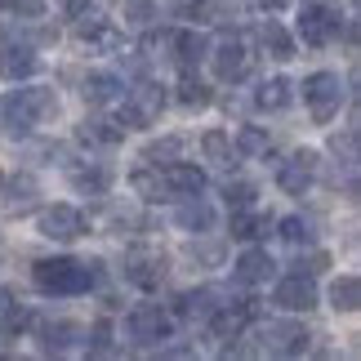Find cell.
I'll list each match as a JSON object with an SVG mask.
<instances>
[{"label": "cell", "mask_w": 361, "mask_h": 361, "mask_svg": "<svg viewBox=\"0 0 361 361\" xmlns=\"http://www.w3.org/2000/svg\"><path fill=\"white\" fill-rule=\"evenodd\" d=\"M272 268H276V263L263 255V250H245V255L237 259V281L241 286H259V281L272 276Z\"/></svg>", "instance_id": "obj_14"}, {"label": "cell", "mask_w": 361, "mask_h": 361, "mask_svg": "<svg viewBox=\"0 0 361 361\" xmlns=\"http://www.w3.org/2000/svg\"><path fill=\"white\" fill-rule=\"evenodd\" d=\"M76 32H80V40H85L90 49H103V54L121 49V32H116L112 23H80Z\"/></svg>", "instance_id": "obj_16"}, {"label": "cell", "mask_w": 361, "mask_h": 361, "mask_svg": "<svg viewBox=\"0 0 361 361\" xmlns=\"http://www.w3.org/2000/svg\"><path fill=\"white\" fill-rule=\"evenodd\" d=\"M18 326H23V308H18V299L0 286V335H13Z\"/></svg>", "instance_id": "obj_24"}, {"label": "cell", "mask_w": 361, "mask_h": 361, "mask_svg": "<svg viewBox=\"0 0 361 361\" xmlns=\"http://www.w3.org/2000/svg\"><path fill=\"white\" fill-rule=\"evenodd\" d=\"M281 237L290 245H312V224H303V219H286V224H281Z\"/></svg>", "instance_id": "obj_31"}, {"label": "cell", "mask_w": 361, "mask_h": 361, "mask_svg": "<svg viewBox=\"0 0 361 361\" xmlns=\"http://www.w3.org/2000/svg\"><path fill=\"white\" fill-rule=\"evenodd\" d=\"M178 152H183V138H165V143H157V147H147V152H143V157H147L152 165H161V161H165V165H170V161L178 157Z\"/></svg>", "instance_id": "obj_32"}, {"label": "cell", "mask_w": 361, "mask_h": 361, "mask_svg": "<svg viewBox=\"0 0 361 361\" xmlns=\"http://www.w3.org/2000/svg\"><path fill=\"white\" fill-rule=\"evenodd\" d=\"M36 228H40V237H49V241H76L80 232H85V214H80L76 205H54V210H45L36 219Z\"/></svg>", "instance_id": "obj_6"}, {"label": "cell", "mask_w": 361, "mask_h": 361, "mask_svg": "<svg viewBox=\"0 0 361 361\" xmlns=\"http://www.w3.org/2000/svg\"><path fill=\"white\" fill-rule=\"evenodd\" d=\"M36 286L45 295H80L94 286V263H76V259H45L36 263Z\"/></svg>", "instance_id": "obj_1"}, {"label": "cell", "mask_w": 361, "mask_h": 361, "mask_svg": "<svg viewBox=\"0 0 361 361\" xmlns=\"http://www.w3.org/2000/svg\"><path fill=\"white\" fill-rule=\"evenodd\" d=\"M85 343H90V353H107V348H112V322H99L85 335Z\"/></svg>", "instance_id": "obj_34"}, {"label": "cell", "mask_w": 361, "mask_h": 361, "mask_svg": "<svg viewBox=\"0 0 361 361\" xmlns=\"http://www.w3.org/2000/svg\"><path fill=\"white\" fill-rule=\"evenodd\" d=\"M178 99H183V103H205V99H210V94H205V85H201V80L197 76H183V80H178Z\"/></svg>", "instance_id": "obj_33"}, {"label": "cell", "mask_w": 361, "mask_h": 361, "mask_svg": "<svg viewBox=\"0 0 361 361\" xmlns=\"http://www.w3.org/2000/svg\"><path fill=\"white\" fill-rule=\"evenodd\" d=\"M317 178V152H295L290 161H281V170H276V183H281V192H290V197H303V192L312 188Z\"/></svg>", "instance_id": "obj_7"}, {"label": "cell", "mask_w": 361, "mask_h": 361, "mask_svg": "<svg viewBox=\"0 0 361 361\" xmlns=\"http://www.w3.org/2000/svg\"><path fill=\"white\" fill-rule=\"evenodd\" d=\"M161 178H165V188H170V197H201L205 192V174L197 170V165H174L170 161V170H165Z\"/></svg>", "instance_id": "obj_13"}, {"label": "cell", "mask_w": 361, "mask_h": 361, "mask_svg": "<svg viewBox=\"0 0 361 361\" xmlns=\"http://www.w3.org/2000/svg\"><path fill=\"white\" fill-rule=\"evenodd\" d=\"M237 143H241V152H250V157H263V152H268V134L255 130V125H245L237 134Z\"/></svg>", "instance_id": "obj_30"}, {"label": "cell", "mask_w": 361, "mask_h": 361, "mask_svg": "<svg viewBox=\"0 0 361 361\" xmlns=\"http://www.w3.org/2000/svg\"><path fill=\"white\" fill-rule=\"evenodd\" d=\"M250 72V54H245V45L237 36H228L224 45L214 49V76L219 80H241Z\"/></svg>", "instance_id": "obj_11"}, {"label": "cell", "mask_w": 361, "mask_h": 361, "mask_svg": "<svg viewBox=\"0 0 361 361\" xmlns=\"http://www.w3.org/2000/svg\"><path fill=\"white\" fill-rule=\"evenodd\" d=\"M125 13H130V23H152L157 18V9H152L147 0H125Z\"/></svg>", "instance_id": "obj_36"}, {"label": "cell", "mask_w": 361, "mask_h": 361, "mask_svg": "<svg viewBox=\"0 0 361 361\" xmlns=\"http://www.w3.org/2000/svg\"><path fill=\"white\" fill-rule=\"evenodd\" d=\"M80 138H94V143H121L125 130H121V125H112V121H85Z\"/></svg>", "instance_id": "obj_26"}, {"label": "cell", "mask_w": 361, "mask_h": 361, "mask_svg": "<svg viewBox=\"0 0 361 361\" xmlns=\"http://www.w3.org/2000/svg\"><path fill=\"white\" fill-rule=\"evenodd\" d=\"M103 183H107L103 174H76V188H94V192H103Z\"/></svg>", "instance_id": "obj_37"}, {"label": "cell", "mask_w": 361, "mask_h": 361, "mask_svg": "<svg viewBox=\"0 0 361 361\" xmlns=\"http://www.w3.org/2000/svg\"><path fill=\"white\" fill-rule=\"evenodd\" d=\"M130 339H138V343H157V339H165L170 335V312L161 308V303H143V308H134L130 312Z\"/></svg>", "instance_id": "obj_8"}, {"label": "cell", "mask_w": 361, "mask_h": 361, "mask_svg": "<svg viewBox=\"0 0 361 361\" xmlns=\"http://www.w3.org/2000/svg\"><path fill=\"white\" fill-rule=\"evenodd\" d=\"M121 94H125V85H121V76H112V72H94V76L85 80V99H90L94 107L112 103V99H121Z\"/></svg>", "instance_id": "obj_15"}, {"label": "cell", "mask_w": 361, "mask_h": 361, "mask_svg": "<svg viewBox=\"0 0 361 361\" xmlns=\"http://www.w3.org/2000/svg\"><path fill=\"white\" fill-rule=\"evenodd\" d=\"M272 303H276V308H286V312H308L312 303H317V286H312V276H308V272L286 276V281L276 286Z\"/></svg>", "instance_id": "obj_10"}, {"label": "cell", "mask_w": 361, "mask_h": 361, "mask_svg": "<svg viewBox=\"0 0 361 361\" xmlns=\"http://www.w3.org/2000/svg\"><path fill=\"white\" fill-rule=\"evenodd\" d=\"M201 147H205V157H210V161H232V143H228V134H219V130L205 134Z\"/></svg>", "instance_id": "obj_29"}, {"label": "cell", "mask_w": 361, "mask_h": 361, "mask_svg": "<svg viewBox=\"0 0 361 361\" xmlns=\"http://www.w3.org/2000/svg\"><path fill=\"white\" fill-rule=\"evenodd\" d=\"M174 49H178V63H183V67H192L197 59H205L210 40H205L201 32H178V36H174Z\"/></svg>", "instance_id": "obj_20"}, {"label": "cell", "mask_w": 361, "mask_h": 361, "mask_svg": "<svg viewBox=\"0 0 361 361\" xmlns=\"http://www.w3.org/2000/svg\"><path fill=\"white\" fill-rule=\"evenodd\" d=\"M161 107H165V94H161V85H138V90H130V94H125L121 125H125V130H147V125H157Z\"/></svg>", "instance_id": "obj_4"}, {"label": "cell", "mask_w": 361, "mask_h": 361, "mask_svg": "<svg viewBox=\"0 0 361 361\" xmlns=\"http://www.w3.org/2000/svg\"><path fill=\"white\" fill-rule=\"evenodd\" d=\"M263 348L276 353V357L308 353V330L295 326V322H272V326H263Z\"/></svg>", "instance_id": "obj_9"}, {"label": "cell", "mask_w": 361, "mask_h": 361, "mask_svg": "<svg viewBox=\"0 0 361 361\" xmlns=\"http://www.w3.org/2000/svg\"><path fill=\"white\" fill-rule=\"evenodd\" d=\"M54 107H59V103H54V90L32 85V90H13L0 112H5V125H9L13 134H27V130H36V125L54 112Z\"/></svg>", "instance_id": "obj_2"}, {"label": "cell", "mask_w": 361, "mask_h": 361, "mask_svg": "<svg viewBox=\"0 0 361 361\" xmlns=\"http://www.w3.org/2000/svg\"><path fill=\"white\" fill-rule=\"evenodd\" d=\"M268 232V219H259V214H237L232 219V237H241V241H255Z\"/></svg>", "instance_id": "obj_27"}, {"label": "cell", "mask_w": 361, "mask_h": 361, "mask_svg": "<svg viewBox=\"0 0 361 361\" xmlns=\"http://www.w3.org/2000/svg\"><path fill=\"white\" fill-rule=\"evenodd\" d=\"M259 36H263V45H268L276 59H290V54H295V45H290V36L281 32V23H263L259 27Z\"/></svg>", "instance_id": "obj_25"}, {"label": "cell", "mask_w": 361, "mask_h": 361, "mask_svg": "<svg viewBox=\"0 0 361 361\" xmlns=\"http://www.w3.org/2000/svg\"><path fill=\"white\" fill-rule=\"evenodd\" d=\"M250 197H255V192H250L245 183H237V188H232V183H228V201H237V205H245Z\"/></svg>", "instance_id": "obj_38"}, {"label": "cell", "mask_w": 361, "mask_h": 361, "mask_svg": "<svg viewBox=\"0 0 361 361\" xmlns=\"http://www.w3.org/2000/svg\"><path fill=\"white\" fill-rule=\"evenodd\" d=\"M330 299H335L339 312H357L361 308V281H357V276H339L335 290H330Z\"/></svg>", "instance_id": "obj_23"}, {"label": "cell", "mask_w": 361, "mask_h": 361, "mask_svg": "<svg viewBox=\"0 0 361 361\" xmlns=\"http://www.w3.org/2000/svg\"><path fill=\"white\" fill-rule=\"evenodd\" d=\"M255 103L263 107V112H281V107H290V80H286V76L263 80L259 94H255Z\"/></svg>", "instance_id": "obj_18"}, {"label": "cell", "mask_w": 361, "mask_h": 361, "mask_svg": "<svg viewBox=\"0 0 361 361\" xmlns=\"http://www.w3.org/2000/svg\"><path fill=\"white\" fill-rule=\"evenodd\" d=\"M161 272H165V259L157 250H130V255H125V276L138 281V286H157Z\"/></svg>", "instance_id": "obj_12"}, {"label": "cell", "mask_w": 361, "mask_h": 361, "mask_svg": "<svg viewBox=\"0 0 361 361\" xmlns=\"http://www.w3.org/2000/svg\"><path fill=\"white\" fill-rule=\"evenodd\" d=\"M90 330L85 326H76V322H59V326H45V348L49 353H67V348H76L80 339H85Z\"/></svg>", "instance_id": "obj_17"}, {"label": "cell", "mask_w": 361, "mask_h": 361, "mask_svg": "<svg viewBox=\"0 0 361 361\" xmlns=\"http://www.w3.org/2000/svg\"><path fill=\"white\" fill-rule=\"evenodd\" d=\"M134 188L143 192L147 201H170V188H165V178H161V174H147V170H143V174H134Z\"/></svg>", "instance_id": "obj_28"}, {"label": "cell", "mask_w": 361, "mask_h": 361, "mask_svg": "<svg viewBox=\"0 0 361 361\" xmlns=\"http://www.w3.org/2000/svg\"><path fill=\"white\" fill-rule=\"evenodd\" d=\"M36 72V54L32 49H5L0 54V76L5 80H23Z\"/></svg>", "instance_id": "obj_19"}, {"label": "cell", "mask_w": 361, "mask_h": 361, "mask_svg": "<svg viewBox=\"0 0 361 361\" xmlns=\"http://www.w3.org/2000/svg\"><path fill=\"white\" fill-rule=\"evenodd\" d=\"M63 5H67L72 18H85V13H90V0H63Z\"/></svg>", "instance_id": "obj_39"}, {"label": "cell", "mask_w": 361, "mask_h": 361, "mask_svg": "<svg viewBox=\"0 0 361 361\" xmlns=\"http://www.w3.org/2000/svg\"><path fill=\"white\" fill-rule=\"evenodd\" d=\"M178 224H183V228H201V232H210V228H214V210H210V205H205L201 197H188V205L178 210Z\"/></svg>", "instance_id": "obj_21"}, {"label": "cell", "mask_w": 361, "mask_h": 361, "mask_svg": "<svg viewBox=\"0 0 361 361\" xmlns=\"http://www.w3.org/2000/svg\"><path fill=\"white\" fill-rule=\"evenodd\" d=\"M303 99L312 107V121L326 125V121H335V112L343 107V80L335 72H317V76L303 80Z\"/></svg>", "instance_id": "obj_3"}, {"label": "cell", "mask_w": 361, "mask_h": 361, "mask_svg": "<svg viewBox=\"0 0 361 361\" xmlns=\"http://www.w3.org/2000/svg\"><path fill=\"white\" fill-rule=\"evenodd\" d=\"M0 9H9V13H23V18H40L45 0H0Z\"/></svg>", "instance_id": "obj_35"}, {"label": "cell", "mask_w": 361, "mask_h": 361, "mask_svg": "<svg viewBox=\"0 0 361 361\" xmlns=\"http://www.w3.org/2000/svg\"><path fill=\"white\" fill-rule=\"evenodd\" d=\"M299 32H303L308 45H330V40L339 36V13L330 5H322V0H312V5H303V13H299Z\"/></svg>", "instance_id": "obj_5"}, {"label": "cell", "mask_w": 361, "mask_h": 361, "mask_svg": "<svg viewBox=\"0 0 361 361\" xmlns=\"http://www.w3.org/2000/svg\"><path fill=\"white\" fill-rule=\"evenodd\" d=\"M219 299H224V290H214V286H210V290H197V295L183 299V312H188V317H214L219 308H224Z\"/></svg>", "instance_id": "obj_22"}, {"label": "cell", "mask_w": 361, "mask_h": 361, "mask_svg": "<svg viewBox=\"0 0 361 361\" xmlns=\"http://www.w3.org/2000/svg\"><path fill=\"white\" fill-rule=\"evenodd\" d=\"M281 5H290V0H263V9H281Z\"/></svg>", "instance_id": "obj_40"}]
</instances>
